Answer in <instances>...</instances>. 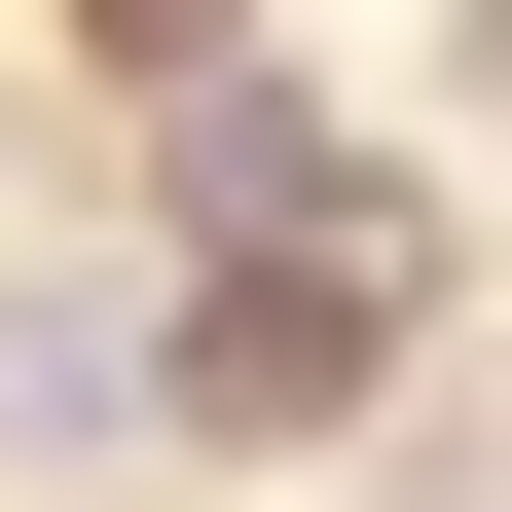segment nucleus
I'll use <instances>...</instances> for the list:
<instances>
[{"mask_svg":"<svg viewBox=\"0 0 512 512\" xmlns=\"http://www.w3.org/2000/svg\"><path fill=\"white\" fill-rule=\"evenodd\" d=\"M183 220H220V256L330 220V110H293V74H183Z\"/></svg>","mask_w":512,"mask_h":512,"instance_id":"nucleus-2","label":"nucleus"},{"mask_svg":"<svg viewBox=\"0 0 512 512\" xmlns=\"http://www.w3.org/2000/svg\"><path fill=\"white\" fill-rule=\"evenodd\" d=\"M366 366H403V256H366V220H256L220 293H183V366H147V403H183V439H330Z\"/></svg>","mask_w":512,"mask_h":512,"instance_id":"nucleus-1","label":"nucleus"}]
</instances>
